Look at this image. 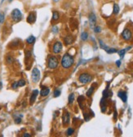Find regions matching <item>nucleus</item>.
Wrapping results in <instances>:
<instances>
[{"instance_id":"nucleus-1","label":"nucleus","mask_w":133,"mask_h":137,"mask_svg":"<svg viewBox=\"0 0 133 137\" xmlns=\"http://www.w3.org/2000/svg\"><path fill=\"white\" fill-rule=\"evenodd\" d=\"M60 64H61V66L63 69H70L74 64V58L73 56L70 55L69 53H65V55L63 56L61 61H60Z\"/></svg>"},{"instance_id":"nucleus-2","label":"nucleus","mask_w":133,"mask_h":137,"mask_svg":"<svg viewBox=\"0 0 133 137\" xmlns=\"http://www.w3.org/2000/svg\"><path fill=\"white\" fill-rule=\"evenodd\" d=\"M59 65V60L58 58L55 56H50L47 60V67L51 69H55Z\"/></svg>"},{"instance_id":"nucleus-3","label":"nucleus","mask_w":133,"mask_h":137,"mask_svg":"<svg viewBox=\"0 0 133 137\" xmlns=\"http://www.w3.org/2000/svg\"><path fill=\"white\" fill-rule=\"evenodd\" d=\"M11 18H12V21L15 23H18L22 20V13L18 8H15L12 10L11 13Z\"/></svg>"},{"instance_id":"nucleus-4","label":"nucleus","mask_w":133,"mask_h":137,"mask_svg":"<svg viewBox=\"0 0 133 137\" xmlns=\"http://www.w3.org/2000/svg\"><path fill=\"white\" fill-rule=\"evenodd\" d=\"M91 80H92V76L91 74H89L88 73H83L78 77V81L83 84L89 83Z\"/></svg>"},{"instance_id":"nucleus-5","label":"nucleus","mask_w":133,"mask_h":137,"mask_svg":"<svg viewBox=\"0 0 133 137\" xmlns=\"http://www.w3.org/2000/svg\"><path fill=\"white\" fill-rule=\"evenodd\" d=\"M122 38L125 40V41H130L132 38V33L130 29L126 28L124 29V30L122 33Z\"/></svg>"},{"instance_id":"nucleus-6","label":"nucleus","mask_w":133,"mask_h":137,"mask_svg":"<svg viewBox=\"0 0 133 137\" xmlns=\"http://www.w3.org/2000/svg\"><path fill=\"white\" fill-rule=\"evenodd\" d=\"M31 78L33 82H38L40 79V71L38 68L33 69L32 73H31Z\"/></svg>"},{"instance_id":"nucleus-7","label":"nucleus","mask_w":133,"mask_h":137,"mask_svg":"<svg viewBox=\"0 0 133 137\" xmlns=\"http://www.w3.org/2000/svg\"><path fill=\"white\" fill-rule=\"evenodd\" d=\"M62 48H63V45L61 42L60 41L56 42L52 46V52L54 54H59L60 51H62Z\"/></svg>"},{"instance_id":"nucleus-8","label":"nucleus","mask_w":133,"mask_h":137,"mask_svg":"<svg viewBox=\"0 0 133 137\" xmlns=\"http://www.w3.org/2000/svg\"><path fill=\"white\" fill-rule=\"evenodd\" d=\"M36 18H37L36 13L34 12H30L26 18V21L29 24H33L36 21Z\"/></svg>"},{"instance_id":"nucleus-9","label":"nucleus","mask_w":133,"mask_h":137,"mask_svg":"<svg viewBox=\"0 0 133 137\" xmlns=\"http://www.w3.org/2000/svg\"><path fill=\"white\" fill-rule=\"evenodd\" d=\"M69 122H70V113L66 112L62 116V123L64 126H67L69 124Z\"/></svg>"},{"instance_id":"nucleus-10","label":"nucleus","mask_w":133,"mask_h":137,"mask_svg":"<svg viewBox=\"0 0 133 137\" xmlns=\"http://www.w3.org/2000/svg\"><path fill=\"white\" fill-rule=\"evenodd\" d=\"M118 96L119 98L123 100V102L126 103L127 100V92L124 91H119L118 92Z\"/></svg>"},{"instance_id":"nucleus-11","label":"nucleus","mask_w":133,"mask_h":137,"mask_svg":"<svg viewBox=\"0 0 133 137\" xmlns=\"http://www.w3.org/2000/svg\"><path fill=\"white\" fill-rule=\"evenodd\" d=\"M38 95H39V91L38 90H33L32 94H31V96H30V105H33L34 101L36 100V98H37Z\"/></svg>"},{"instance_id":"nucleus-12","label":"nucleus","mask_w":133,"mask_h":137,"mask_svg":"<svg viewBox=\"0 0 133 137\" xmlns=\"http://www.w3.org/2000/svg\"><path fill=\"white\" fill-rule=\"evenodd\" d=\"M49 93H50V88L47 87H42L41 91H40V96L42 97H46L49 95Z\"/></svg>"},{"instance_id":"nucleus-13","label":"nucleus","mask_w":133,"mask_h":137,"mask_svg":"<svg viewBox=\"0 0 133 137\" xmlns=\"http://www.w3.org/2000/svg\"><path fill=\"white\" fill-rule=\"evenodd\" d=\"M89 22H90V24H91V26H93V25L96 24V15H95V13L91 12L89 14Z\"/></svg>"},{"instance_id":"nucleus-14","label":"nucleus","mask_w":133,"mask_h":137,"mask_svg":"<svg viewBox=\"0 0 133 137\" xmlns=\"http://www.w3.org/2000/svg\"><path fill=\"white\" fill-rule=\"evenodd\" d=\"M64 41H65V45H69V44L73 43L74 39H73V37H72V36L69 35V36H66V37L65 38V39H64Z\"/></svg>"},{"instance_id":"nucleus-15","label":"nucleus","mask_w":133,"mask_h":137,"mask_svg":"<svg viewBox=\"0 0 133 137\" xmlns=\"http://www.w3.org/2000/svg\"><path fill=\"white\" fill-rule=\"evenodd\" d=\"M95 88H96V84H93L91 87H90L88 91H87V94H86L87 97H91V95H92V94H93V92H94Z\"/></svg>"},{"instance_id":"nucleus-16","label":"nucleus","mask_w":133,"mask_h":137,"mask_svg":"<svg viewBox=\"0 0 133 137\" xmlns=\"http://www.w3.org/2000/svg\"><path fill=\"white\" fill-rule=\"evenodd\" d=\"M60 19V14L57 11H54L52 12V21H57Z\"/></svg>"},{"instance_id":"nucleus-17","label":"nucleus","mask_w":133,"mask_h":137,"mask_svg":"<svg viewBox=\"0 0 133 137\" xmlns=\"http://www.w3.org/2000/svg\"><path fill=\"white\" fill-rule=\"evenodd\" d=\"M35 40H36L35 37H33V35H31L26 39V42H27V44H29V45H32L35 42Z\"/></svg>"},{"instance_id":"nucleus-18","label":"nucleus","mask_w":133,"mask_h":137,"mask_svg":"<svg viewBox=\"0 0 133 137\" xmlns=\"http://www.w3.org/2000/svg\"><path fill=\"white\" fill-rule=\"evenodd\" d=\"M84 97H83V96H78V105H79V106L81 109H83V101H84Z\"/></svg>"},{"instance_id":"nucleus-19","label":"nucleus","mask_w":133,"mask_h":137,"mask_svg":"<svg viewBox=\"0 0 133 137\" xmlns=\"http://www.w3.org/2000/svg\"><path fill=\"white\" fill-rule=\"evenodd\" d=\"M113 13L114 15H118L119 13V7L117 3L114 4V8H113Z\"/></svg>"},{"instance_id":"nucleus-20","label":"nucleus","mask_w":133,"mask_h":137,"mask_svg":"<svg viewBox=\"0 0 133 137\" xmlns=\"http://www.w3.org/2000/svg\"><path fill=\"white\" fill-rule=\"evenodd\" d=\"M68 100H69V105H72V104H73L74 101V93L69 94Z\"/></svg>"},{"instance_id":"nucleus-21","label":"nucleus","mask_w":133,"mask_h":137,"mask_svg":"<svg viewBox=\"0 0 133 137\" xmlns=\"http://www.w3.org/2000/svg\"><path fill=\"white\" fill-rule=\"evenodd\" d=\"M88 38V33L87 32H83L82 34H81V39H82L83 41H86Z\"/></svg>"},{"instance_id":"nucleus-22","label":"nucleus","mask_w":133,"mask_h":137,"mask_svg":"<svg viewBox=\"0 0 133 137\" xmlns=\"http://www.w3.org/2000/svg\"><path fill=\"white\" fill-rule=\"evenodd\" d=\"M74 133V128H72V127H69L68 129H67V131H66V136H72Z\"/></svg>"},{"instance_id":"nucleus-23","label":"nucleus","mask_w":133,"mask_h":137,"mask_svg":"<svg viewBox=\"0 0 133 137\" xmlns=\"http://www.w3.org/2000/svg\"><path fill=\"white\" fill-rule=\"evenodd\" d=\"M5 21V14L3 12H0V24H3Z\"/></svg>"},{"instance_id":"nucleus-24","label":"nucleus","mask_w":133,"mask_h":137,"mask_svg":"<svg viewBox=\"0 0 133 137\" xmlns=\"http://www.w3.org/2000/svg\"><path fill=\"white\" fill-rule=\"evenodd\" d=\"M21 118H22V115L21 116H16L14 120H15V122L17 124H20L21 122Z\"/></svg>"},{"instance_id":"nucleus-25","label":"nucleus","mask_w":133,"mask_h":137,"mask_svg":"<svg viewBox=\"0 0 133 137\" xmlns=\"http://www.w3.org/2000/svg\"><path fill=\"white\" fill-rule=\"evenodd\" d=\"M25 84H26V82L25 79H20L18 81V86L19 87H24L25 86Z\"/></svg>"},{"instance_id":"nucleus-26","label":"nucleus","mask_w":133,"mask_h":137,"mask_svg":"<svg viewBox=\"0 0 133 137\" xmlns=\"http://www.w3.org/2000/svg\"><path fill=\"white\" fill-rule=\"evenodd\" d=\"M61 94V91H60V89H56L54 91V97H59Z\"/></svg>"},{"instance_id":"nucleus-27","label":"nucleus","mask_w":133,"mask_h":137,"mask_svg":"<svg viewBox=\"0 0 133 137\" xmlns=\"http://www.w3.org/2000/svg\"><path fill=\"white\" fill-rule=\"evenodd\" d=\"M106 52L109 54H113V53L118 52V51H117V49H115V48H108L106 50Z\"/></svg>"},{"instance_id":"nucleus-28","label":"nucleus","mask_w":133,"mask_h":137,"mask_svg":"<svg viewBox=\"0 0 133 137\" xmlns=\"http://www.w3.org/2000/svg\"><path fill=\"white\" fill-rule=\"evenodd\" d=\"M118 52L119 54V56H120L121 58H123V57H124L125 52H126V49H122V50L118 51Z\"/></svg>"},{"instance_id":"nucleus-29","label":"nucleus","mask_w":133,"mask_h":137,"mask_svg":"<svg viewBox=\"0 0 133 137\" xmlns=\"http://www.w3.org/2000/svg\"><path fill=\"white\" fill-rule=\"evenodd\" d=\"M99 42H100V48H102V49H104V50L106 51L107 49L109 48H108V47L106 46V45L104 44V42H103L102 41H101V40H100V41H99Z\"/></svg>"},{"instance_id":"nucleus-30","label":"nucleus","mask_w":133,"mask_h":137,"mask_svg":"<svg viewBox=\"0 0 133 137\" xmlns=\"http://www.w3.org/2000/svg\"><path fill=\"white\" fill-rule=\"evenodd\" d=\"M14 61V59L11 56H7V62H8V64H12Z\"/></svg>"},{"instance_id":"nucleus-31","label":"nucleus","mask_w":133,"mask_h":137,"mask_svg":"<svg viewBox=\"0 0 133 137\" xmlns=\"http://www.w3.org/2000/svg\"><path fill=\"white\" fill-rule=\"evenodd\" d=\"M94 31H95V33H100L101 31V28L100 26H96L94 28Z\"/></svg>"},{"instance_id":"nucleus-32","label":"nucleus","mask_w":133,"mask_h":137,"mask_svg":"<svg viewBox=\"0 0 133 137\" xmlns=\"http://www.w3.org/2000/svg\"><path fill=\"white\" fill-rule=\"evenodd\" d=\"M12 87L13 89H17V87H19V86H18V82H13V83L12 84Z\"/></svg>"},{"instance_id":"nucleus-33","label":"nucleus","mask_w":133,"mask_h":137,"mask_svg":"<svg viewBox=\"0 0 133 137\" xmlns=\"http://www.w3.org/2000/svg\"><path fill=\"white\" fill-rule=\"evenodd\" d=\"M51 32H52L53 33H58V27L56 26V25L53 26L52 30H51Z\"/></svg>"},{"instance_id":"nucleus-34","label":"nucleus","mask_w":133,"mask_h":137,"mask_svg":"<svg viewBox=\"0 0 133 137\" xmlns=\"http://www.w3.org/2000/svg\"><path fill=\"white\" fill-rule=\"evenodd\" d=\"M116 64H117V66H118V67H120V65H121V61H120V60H117Z\"/></svg>"},{"instance_id":"nucleus-35","label":"nucleus","mask_w":133,"mask_h":137,"mask_svg":"<svg viewBox=\"0 0 133 137\" xmlns=\"http://www.w3.org/2000/svg\"><path fill=\"white\" fill-rule=\"evenodd\" d=\"M30 56H31V52H30V51H28V52L26 53V57L30 58Z\"/></svg>"},{"instance_id":"nucleus-36","label":"nucleus","mask_w":133,"mask_h":137,"mask_svg":"<svg viewBox=\"0 0 133 137\" xmlns=\"http://www.w3.org/2000/svg\"><path fill=\"white\" fill-rule=\"evenodd\" d=\"M23 136H24V137H30L31 135L29 134V133H25V134L23 135Z\"/></svg>"},{"instance_id":"nucleus-37","label":"nucleus","mask_w":133,"mask_h":137,"mask_svg":"<svg viewBox=\"0 0 133 137\" xmlns=\"http://www.w3.org/2000/svg\"><path fill=\"white\" fill-rule=\"evenodd\" d=\"M2 87H3V84H2V82H0V90L2 89Z\"/></svg>"},{"instance_id":"nucleus-38","label":"nucleus","mask_w":133,"mask_h":137,"mask_svg":"<svg viewBox=\"0 0 133 137\" xmlns=\"http://www.w3.org/2000/svg\"><path fill=\"white\" fill-rule=\"evenodd\" d=\"M60 0H53V2L54 3H57V2H59Z\"/></svg>"},{"instance_id":"nucleus-39","label":"nucleus","mask_w":133,"mask_h":137,"mask_svg":"<svg viewBox=\"0 0 133 137\" xmlns=\"http://www.w3.org/2000/svg\"><path fill=\"white\" fill-rule=\"evenodd\" d=\"M12 1H13V0H8L9 3H11V2H12Z\"/></svg>"},{"instance_id":"nucleus-40","label":"nucleus","mask_w":133,"mask_h":137,"mask_svg":"<svg viewBox=\"0 0 133 137\" xmlns=\"http://www.w3.org/2000/svg\"><path fill=\"white\" fill-rule=\"evenodd\" d=\"M4 1H5V0H2V1H1V3H3Z\"/></svg>"}]
</instances>
